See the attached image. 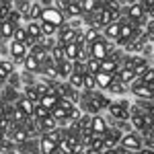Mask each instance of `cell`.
I'll use <instances>...</instances> for the list:
<instances>
[{"label":"cell","instance_id":"obj_1","mask_svg":"<svg viewBox=\"0 0 154 154\" xmlns=\"http://www.w3.org/2000/svg\"><path fill=\"white\" fill-rule=\"evenodd\" d=\"M39 21L41 23H49L54 25V27H58L62 29L64 25H66V17H64V12H60L58 8H54L51 4H43V11H41V17H39Z\"/></svg>","mask_w":154,"mask_h":154},{"label":"cell","instance_id":"obj_2","mask_svg":"<svg viewBox=\"0 0 154 154\" xmlns=\"http://www.w3.org/2000/svg\"><path fill=\"white\" fill-rule=\"evenodd\" d=\"M107 109H109V115L119 119V121H128L130 119V105H128V101H111Z\"/></svg>","mask_w":154,"mask_h":154},{"label":"cell","instance_id":"obj_3","mask_svg":"<svg viewBox=\"0 0 154 154\" xmlns=\"http://www.w3.org/2000/svg\"><path fill=\"white\" fill-rule=\"evenodd\" d=\"M131 95H136L138 99H144V101H154V86L142 84L136 78L134 84H131Z\"/></svg>","mask_w":154,"mask_h":154},{"label":"cell","instance_id":"obj_4","mask_svg":"<svg viewBox=\"0 0 154 154\" xmlns=\"http://www.w3.org/2000/svg\"><path fill=\"white\" fill-rule=\"evenodd\" d=\"M119 146H123L125 150H130V152H140L142 150V138L138 136V134H123L121 136V140H119Z\"/></svg>","mask_w":154,"mask_h":154},{"label":"cell","instance_id":"obj_5","mask_svg":"<svg viewBox=\"0 0 154 154\" xmlns=\"http://www.w3.org/2000/svg\"><path fill=\"white\" fill-rule=\"evenodd\" d=\"M88 54H91L93 60L103 62V60H107V54H109V43H107L105 39H99L93 45H88Z\"/></svg>","mask_w":154,"mask_h":154},{"label":"cell","instance_id":"obj_6","mask_svg":"<svg viewBox=\"0 0 154 154\" xmlns=\"http://www.w3.org/2000/svg\"><path fill=\"white\" fill-rule=\"evenodd\" d=\"M8 51H11V58H12V64L17 62H25V58L29 56V49L25 48V43H17V41H12L11 48H8Z\"/></svg>","mask_w":154,"mask_h":154},{"label":"cell","instance_id":"obj_7","mask_svg":"<svg viewBox=\"0 0 154 154\" xmlns=\"http://www.w3.org/2000/svg\"><path fill=\"white\" fill-rule=\"evenodd\" d=\"M76 33H78V31H74V29H70V27H68V25H64V27L58 31V35H56V39H58V45L66 48L68 43H72V41L76 39Z\"/></svg>","mask_w":154,"mask_h":154},{"label":"cell","instance_id":"obj_8","mask_svg":"<svg viewBox=\"0 0 154 154\" xmlns=\"http://www.w3.org/2000/svg\"><path fill=\"white\" fill-rule=\"evenodd\" d=\"M109 130V125H107V121L103 117H99V115H93V121H91V131H93V136L97 138H103Z\"/></svg>","mask_w":154,"mask_h":154},{"label":"cell","instance_id":"obj_9","mask_svg":"<svg viewBox=\"0 0 154 154\" xmlns=\"http://www.w3.org/2000/svg\"><path fill=\"white\" fill-rule=\"evenodd\" d=\"M19 150H21V154H41V148H39V140L37 138H29L23 144H19Z\"/></svg>","mask_w":154,"mask_h":154},{"label":"cell","instance_id":"obj_10","mask_svg":"<svg viewBox=\"0 0 154 154\" xmlns=\"http://www.w3.org/2000/svg\"><path fill=\"white\" fill-rule=\"evenodd\" d=\"M39 148H41V154H56L58 152V144L54 140H49L45 134L39 136Z\"/></svg>","mask_w":154,"mask_h":154},{"label":"cell","instance_id":"obj_11","mask_svg":"<svg viewBox=\"0 0 154 154\" xmlns=\"http://www.w3.org/2000/svg\"><path fill=\"white\" fill-rule=\"evenodd\" d=\"M101 72L111 74V76H117L119 72H121V66H119V62H115V60H103L101 62Z\"/></svg>","mask_w":154,"mask_h":154},{"label":"cell","instance_id":"obj_12","mask_svg":"<svg viewBox=\"0 0 154 154\" xmlns=\"http://www.w3.org/2000/svg\"><path fill=\"white\" fill-rule=\"evenodd\" d=\"M74 64L72 62H68V60H64V62H60V64H56V72H58V78H68L72 72H74V68H72Z\"/></svg>","mask_w":154,"mask_h":154},{"label":"cell","instance_id":"obj_13","mask_svg":"<svg viewBox=\"0 0 154 154\" xmlns=\"http://www.w3.org/2000/svg\"><path fill=\"white\" fill-rule=\"evenodd\" d=\"M82 33H84V43H86V45H93L95 41L103 39V33H101L99 29H95V27H88L86 31H82Z\"/></svg>","mask_w":154,"mask_h":154},{"label":"cell","instance_id":"obj_14","mask_svg":"<svg viewBox=\"0 0 154 154\" xmlns=\"http://www.w3.org/2000/svg\"><path fill=\"white\" fill-rule=\"evenodd\" d=\"M82 48H84V45H82ZM78 54H80V45H76L74 41H72V43H68V45L64 48V56H66V60H68V62H72V64L78 60Z\"/></svg>","mask_w":154,"mask_h":154},{"label":"cell","instance_id":"obj_15","mask_svg":"<svg viewBox=\"0 0 154 154\" xmlns=\"http://www.w3.org/2000/svg\"><path fill=\"white\" fill-rule=\"evenodd\" d=\"M25 31H27V35L33 37V39H41V23L39 21H29L27 27H25Z\"/></svg>","mask_w":154,"mask_h":154},{"label":"cell","instance_id":"obj_16","mask_svg":"<svg viewBox=\"0 0 154 154\" xmlns=\"http://www.w3.org/2000/svg\"><path fill=\"white\" fill-rule=\"evenodd\" d=\"M39 105L45 107L48 111H51V109H56V107L60 105V97L58 95H45V97L39 99Z\"/></svg>","mask_w":154,"mask_h":154},{"label":"cell","instance_id":"obj_17","mask_svg":"<svg viewBox=\"0 0 154 154\" xmlns=\"http://www.w3.org/2000/svg\"><path fill=\"white\" fill-rule=\"evenodd\" d=\"M64 17H82V6H80V2H66Z\"/></svg>","mask_w":154,"mask_h":154},{"label":"cell","instance_id":"obj_18","mask_svg":"<svg viewBox=\"0 0 154 154\" xmlns=\"http://www.w3.org/2000/svg\"><path fill=\"white\" fill-rule=\"evenodd\" d=\"M17 109H21L27 117H33V109H35V105H33L31 101H27V99L21 95V99L17 101Z\"/></svg>","mask_w":154,"mask_h":154},{"label":"cell","instance_id":"obj_19","mask_svg":"<svg viewBox=\"0 0 154 154\" xmlns=\"http://www.w3.org/2000/svg\"><path fill=\"white\" fill-rule=\"evenodd\" d=\"M14 29H17V27H14L11 21H2V25H0V41H2V39H12Z\"/></svg>","mask_w":154,"mask_h":154},{"label":"cell","instance_id":"obj_20","mask_svg":"<svg viewBox=\"0 0 154 154\" xmlns=\"http://www.w3.org/2000/svg\"><path fill=\"white\" fill-rule=\"evenodd\" d=\"M23 97L27 99V101H31L33 105H39V99H41V95L37 93V88H35V84H29V86H25Z\"/></svg>","mask_w":154,"mask_h":154},{"label":"cell","instance_id":"obj_21","mask_svg":"<svg viewBox=\"0 0 154 154\" xmlns=\"http://www.w3.org/2000/svg\"><path fill=\"white\" fill-rule=\"evenodd\" d=\"M113 78L115 76H111V74H105V72H99L95 76V80H97V88H109V84L113 82Z\"/></svg>","mask_w":154,"mask_h":154},{"label":"cell","instance_id":"obj_22","mask_svg":"<svg viewBox=\"0 0 154 154\" xmlns=\"http://www.w3.org/2000/svg\"><path fill=\"white\" fill-rule=\"evenodd\" d=\"M115 78H117L119 82H123L125 86H128L130 82H134V80H136V74H134V70H130V68H121V72H119Z\"/></svg>","mask_w":154,"mask_h":154},{"label":"cell","instance_id":"obj_23","mask_svg":"<svg viewBox=\"0 0 154 154\" xmlns=\"http://www.w3.org/2000/svg\"><path fill=\"white\" fill-rule=\"evenodd\" d=\"M82 78H84V76L76 74V72H72L70 76H68V84H70L72 91H82V86H84V80H82Z\"/></svg>","mask_w":154,"mask_h":154},{"label":"cell","instance_id":"obj_24","mask_svg":"<svg viewBox=\"0 0 154 154\" xmlns=\"http://www.w3.org/2000/svg\"><path fill=\"white\" fill-rule=\"evenodd\" d=\"M117 35H119V23H111L109 27L103 29V39H113V41H117Z\"/></svg>","mask_w":154,"mask_h":154},{"label":"cell","instance_id":"obj_25","mask_svg":"<svg viewBox=\"0 0 154 154\" xmlns=\"http://www.w3.org/2000/svg\"><path fill=\"white\" fill-rule=\"evenodd\" d=\"M23 64H25V70L29 72V74H31V72H41V64H39V62H37V60L33 58L31 54H29V56L25 58Z\"/></svg>","mask_w":154,"mask_h":154},{"label":"cell","instance_id":"obj_26","mask_svg":"<svg viewBox=\"0 0 154 154\" xmlns=\"http://www.w3.org/2000/svg\"><path fill=\"white\" fill-rule=\"evenodd\" d=\"M12 72H14V64H12L11 60H0V76L8 78Z\"/></svg>","mask_w":154,"mask_h":154},{"label":"cell","instance_id":"obj_27","mask_svg":"<svg viewBox=\"0 0 154 154\" xmlns=\"http://www.w3.org/2000/svg\"><path fill=\"white\" fill-rule=\"evenodd\" d=\"M41 11H43V4H39V2H31V8H29L27 19H29V21H39Z\"/></svg>","mask_w":154,"mask_h":154},{"label":"cell","instance_id":"obj_28","mask_svg":"<svg viewBox=\"0 0 154 154\" xmlns=\"http://www.w3.org/2000/svg\"><path fill=\"white\" fill-rule=\"evenodd\" d=\"M109 93H113V95H125V91H128V86L123 82H119L117 78H113V82L109 84V88H107Z\"/></svg>","mask_w":154,"mask_h":154},{"label":"cell","instance_id":"obj_29","mask_svg":"<svg viewBox=\"0 0 154 154\" xmlns=\"http://www.w3.org/2000/svg\"><path fill=\"white\" fill-rule=\"evenodd\" d=\"M49 58L54 60V64H60V62H64V60H66V56H64V48L56 43V48L49 51Z\"/></svg>","mask_w":154,"mask_h":154},{"label":"cell","instance_id":"obj_30","mask_svg":"<svg viewBox=\"0 0 154 154\" xmlns=\"http://www.w3.org/2000/svg\"><path fill=\"white\" fill-rule=\"evenodd\" d=\"M146 113H148V111H146ZM130 119H131V125H134L138 131H144L146 128H148V125H146V119H144V113L142 115H131Z\"/></svg>","mask_w":154,"mask_h":154},{"label":"cell","instance_id":"obj_31","mask_svg":"<svg viewBox=\"0 0 154 154\" xmlns=\"http://www.w3.org/2000/svg\"><path fill=\"white\" fill-rule=\"evenodd\" d=\"M86 72L93 74V76H97V74L101 72V62H99V60L88 58V60H86Z\"/></svg>","mask_w":154,"mask_h":154},{"label":"cell","instance_id":"obj_32","mask_svg":"<svg viewBox=\"0 0 154 154\" xmlns=\"http://www.w3.org/2000/svg\"><path fill=\"white\" fill-rule=\"evenodd\" d=\"M138 80H140L142 84H148V86H154V66H150V68H148V70L144 72V74L140 76V78H138Z\"/></svg>","mask_w":154,"mask_h":154},{"label":"cell","instance_id":"obj_33","mask_svg":"<svg viewBox=\"0 0 154 154\" xmlns=\"http://www.w3.org/2000/svg\"><path fill=\"white\" fill-rule=\"evenodd\" d=\"M39 23H41V21H39ZM58 31H60V29H58V27H54V25L41 23V35H43V37H56Z\"/></svg>","mask_w":154,"mask_h":154},{"label":"cell","instance_id":"obj_34","mask_svg":"<svg viewBox=\"0 0 154 154\" xmlns=\"http://www.w3.org/2000/svg\"><path fill=\"white\" fill-rule=\"evenodd\" d=\"M84 86H82V91H97V80H95V76L93 74H84Z\"/></svg>","mask_w":154,"mask_h":154},{"label":"cell","instance_id":"obj_35","mask_svg":"<svg viewBox=\"0 0 154 154\" xmlns=\"http://www.w3.org/2000/svg\"><path fill=\"white\" fill-rule=\"evenodd\" d=\"M27 31H25V27H17L14 29V35H12V41H17V43H25L27 41Z\"/></svg>","mask_w":154,"mask_h":154},{"label":"cell","instance_id":"obj_36","mask_svg":"<svg viewBox=\"0 0 154 154\" xmlns=\"http://www.w3.org/2000/svg\"><path fill=\"white\" fill-rule=\"evenodd\" d=\"M49 115V111L45 109V107H41V105H35V109H33V119H43V117H48Z\"/></svg>","mask_w":154,"mask_h":154},{"label":"cell","instance_id":"obj_37","mask_svg":"<svg viewBox=\"0 0 154 154\" xmlns=\"http://www.w3.org/2000/svg\"><path fill=\"white\" fill-rule=\"evenodd\" d=\"M80 117H82V111L78 107H72L68 111V121H80Z\"/></svg>","mask_w":154,"mask_h":154},{"label":"cell","instance_id":"obj_38","mask_svg":"<svg viewBox=\"0 0 154 154\" xmlns=\"http://www.w3.org/2000/svg\"><path fill=\"white\" fill-rule=\"evenodd\" d=\"M21 17H23V14H21V12L14 8V11H12L11 14H8V19H6V21H11V23L14 25V27H19V21H21Z\"/></svg>","mask_w":154,"mask_h":154},{"label":"cell","instance_id":"obj_39","mask_svg":"<svg viewBox=\"0 0 154 154\" xmlns=\"http://www.w3.org/2000/svg\"><path fill=\"white\" fill-rule=\"evenodd\" d=\"M72 68H74L76 74H80V76L88 74V72H86V64H82V62H74V66H72Z\"/></svg>","mask_w":154,"mask_h":154},{"label":"cell","instance_id":"obj_40","mask_svg":"<svg viewBox=\"0 0 154 154\" xmlns=\"http://www.w3.org/2000/svg\"><path fill=\"white\" fill-rule=\"evenodd\" d=\"M6 80L11 82V88H17V86H19V82H21V76H19L17 72H12V74L8 76V78H6Z\"/></svg>","mask_w":154,"mask_h":154},{"label":"cell","instance_id":"obj_41","mask_svg":"<svg viewBox=\"0 0 154 154\" xmlns=\"http://www.w3.org/2000/svg\"><path fill=\"white\" fill-rule=\"evenodd\" d=\"M115 152H117V154H131L130 150H125L123 146H115Z\"/></svg>","mask_w":154,"mask_h":154},{"label":"cell","instance_id":"obj_42","mask_svg":"<svg viewBox=\"0 0 154 154\" xmlns=\"http://www.w3.org/2000/svg\"><path fill=\"white\" fill-rule=\"evenodd\" d=\"M105 150H93V148H86V152L84 154H103Z\"/></svg>","mask_w":154,"mask_h":154},{"label":"cell","instance_id":"obj_43","mask_svg":"<svg viewBox=\"0 0 154 154\" xmlns=\"http://www.w3.org/2000/svg\"><path fill=\"white\" fill-rule=\"evenodd\" d=\"M148 115L154 119V105H150V109H148Z\"/></svg>","mask_w":154,"mask_h":154},{"label":"cell","instance_id":"obj_44","mask_svg":"<svg viewBox=\"0 0 154 154\" xmlns=\"http://www.w3.org/2000/svg\"><path fill=\"white\" fill-rule=\"evenodd\" d=\"M103 154H117V152H115V148H113V150H105Z\"/></svg>","mask_w":154,"mask_h":154},{"label":"cell","instance_id":"obj_45","mask_svg":"<svg viewBox=\"0 0 154 154\" xmlns=\"http://www.w3.org/2000/svg\"><path fill=\"white\" fill-rule=\"evenodd\" d=\"M0 101H2V95H0Z\"/></svg>","mask_w":154,"mask_h":154}]
</instances>
